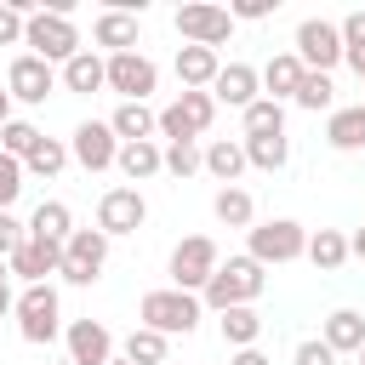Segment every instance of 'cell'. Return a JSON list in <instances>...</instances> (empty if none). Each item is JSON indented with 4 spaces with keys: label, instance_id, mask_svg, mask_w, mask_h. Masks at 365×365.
Listing matches in <instances>:
<instances>
[{
    "label": "cell",
    "instance_id": "obj_1",
    "mask_svg": "<svg viewBox=\"0 0 365 365\" xmlns=\"http://www.w3.org/2000/svg\"><path fill=\"white\" fill-rule=\"evenodd\" d=\"M262 285H268V274H262V262L257 257H228L217 274H211V285L200 291V302L211 308V314H222V308H251L257 297H262Z\"/></svg>",
    "mask_w": 365,
    "mask_h": 365
},
{
    "label": "cell",
    "instance_id": "obj_2",
    "mask_svg": "<svg viewBox=\"0 0 365 365\" xmlns=\"http://www.w3.org/2000/svg\"><path fill=\"white\" fill-rule=\"evenodd\" d=\"M200 314H205V302L194 291H177V285H160V291H148L137 302V325H148L160 336H188L200 325Z\"/></svg>",
    "mask_w": 365,
    "mask_h": 365
},
{
    "label": "cell",
    "instance_id": "obj_3",
    "mask_svg": "<svg viewBox=\"0 0 365 365\" xmlns=\"http://www.w3.org/2000/svg\"><path fill=\"white\" fill-rule=\"evenodd\" d=\"M23 46L34 51V57H46L51 68H63L68 57H80L86 46H80V29H74V17H63V11H34L29 17V29H23Z\"/></svg>",
    "mask_w": 365,
    "mask_h": 365
},
{
    "label": "cell",
    "instance_id": "obj_4",
    "mask_svg": "<svg viewBox=\"0 0 365 365\" xmlns=\"http://www.w3.org/2000/svg\"><path fill=\"white\" fill-rule=\"evenodd\" d=\"M217 268H222V251H217L211 234H188V240H177V245H171V262H165L171 285H177V291H194V297L211 285Z\"/></svg>",
    "mask_w": 365,
    "mask_h": 365
},
{
    "label": "cell",
    "instance_id": "obj_5",
    "mask_svg": "<svg viewBox=\"0 0 365 365\" xmlns=\"http://www.w3.org/2000/svg\"><path fill=\"white\" fill-rule=\"evenodd\" d=\"M245 257H257L262 268L297 262V257H308V228L291 222V217H268V222H257V228L245 234Z\"/></svg>",
    "mask_w": 365,
    "mask_h": 365
},
{
    "label": "cell",
    "instance_id": "obj_6",
    "mask_svg": "<svg viewBox=\"0 0 365 365\" xmlns=\"http://www.w3.org/2000/svg\"><path fill=\"white\" fill-rule=\"evenodd\" d=\"M57 331H63L57 285H51V279H46V285H23V291H17V336L34 342V348H46Z\"/></svg>",
    "mask_w": 365,
    "mask_h": 365
},
{
    "label": "cell",
    "instance_id": "obj_7",
    "mask_svg": "<svg viewBox=\"0 0 365 365\" xmlns=\"http://www.w3.org/2000/svg\"><path fill=\"white\" fill-rule=\"evenodd\" d=\"M217 120V97L211 91H182L177 103L160 108V137L165 143H200V131H211Z\"/></svg>",
    "mask_w": 365,
    "mask_h": 365
},
{
    "label": "cell",
    "instance_id": "obj_8",
    "mask_svg": "<svg viewBox=\"0 0 365 365\" xmlns=\"http://www.w3.org/2000/svg\"><path fill=\"white\" fill-rule=\"evenodd\" d=\"M108 245H114V240H108L103 228H74L68 245H63V268H57V274H63L68 285H97V279H103V262H108Z\"/></svg>",
    "mask_w": 365,
    "mask_h": 365
},
{
    "label": "cell",
    "instance_id": "obj_9",
    "mask_svg": "<svg viewBox=\"0 0 365 365\" xmlns=\"http://www.w3.org/2000/svg\"><path fill=\"white\" fill-rule=\"evenodd\" d=\"M291 51L302 57V68H314V74H331V68L342 63V29H336L331 17H302V23H297V40H291Z\"/></svg>",
    "mask_w": 365,
    "mask_h": 365
},
{
    "label": "cell",
    "instance_id": "obj_10",
    "mask_svg": "<svg viewBox=\"0 0 365 365\" xmlns=\"http://www.w3.org/2000/svg\"><path fill=\"white\" fill-rule=\"evenodd\" d=\"M177 34H182V46H205V51H217V46H228V34H234V17H228V6H177Z\"/></svg>",
    "mask_w": 365,
    "mask_h": 365
},
{
    "label": "cell",
    "instance_id": "obj_11",
    "mask_svg": "<svg viewBox=\"0 0 365 365\" xmlns=\"http://www.w3.org/2000/svg\"><path fill=\"white\" fill-rule=\"evenodd\" d=\"M148 222V200H143V188H103V200H97V228L108 234V240H120V234H137Z\"/></svg>",
    "mask_w": 365,
    "mask_h": 365
},
{
    "label": "cell",
    "instance_id": "obj_12",
    "mask_svg": "<svg viewBox=\"0 0 365 365\" xmlns=\"http://www.w3.org/2000/svg\"><path fill=\"white\" fill-rule=\"evenodd\" d=\"M6 91H11V103H29V108H40V103L57 91V68H51L46 57L23 51V57H11V68H6Z\"/></svg>",
    "mask_w": 365,
    "mask_h": 365
},
{
    "label": "cell",
    "instance_id": "obj_13",
    "mask_svg": "<svg viewBox=\"0 0 365 365\" xmlns=\"http://www.w3.org/2000/svg\"><path fill=\"white\" fill-rule=\"evenodd\" d=\"M160 86V63L143 51H120L108 57V91H120V103H148V91Z\"/></svg>",
    "mask_w": 365,
    "mask_h": 365
},
{
    "label": "cell",
    "instance_id": "obj_14",
    "mask_svg": "<svg viewBox=\"0 0 365 365\" xmlns=\"http://www.w3.org/2000/svg\"><path fill=\"white\" fill-rule=\"evenodd\" d=\"M68 154H74L80 171H108L120 160V137H114L108 120H80L74 137H68Z\"/></svg>",
    "mask_w": 365,
    "mask_h": 365
},
{
    "label": "cell",
    "instance_id": "obj_15",
    "mask_svg": "<svg viewBox=\"0 0 365 365\" xmlns=\"http://www.w3.org/2000/svg\"><path fill=\"white\" fill-rule=\"evenodd\" d=\"M63 342H68V359L74 365H108L114 359V331L103 325V319H68L63 325Z\"/></svg>",
    "mask_w": 365,
    "mask_h": 365
},
{
    "label": "cell",
    "instance_id": "obj_16",
    "mask_svg": "<svg viewBox=\"0 0 365 365\" xmlns=\"http://www.w3.org/2000/svg\"><path fill=\"white\" fill-rule=\"evenodd\" d=\"M63 268V245L57 240H23L17 251H11V279H23V285H46V274H57Z\"/></svg>",
    "mask_w": 365,
    "mask_h": 365
},
{
    "label": "cell",
    "instance_id": "obj_17",
    "mask_svg": "<svg viewBox=\"0 0 365 365\" xmlns=\"http://www.w3.org/2000/svg\"><path fill=\"white\" fill-rule=\"evenodd\" d=\"M211 97L245 114V108L262 97V68H251V63H222V74L211 80Z\"/></svg>",
    "mask_w": 365,
    "mask_h": 365
},
{
    "label": "cell",
    "instance_id": "obj_18",
    "mask_svg": "<svg viewBox=\"0 0 365 365\" xmlns=\"http://www.w3.org/2000/svg\"><path fill=\"white\" fill-rule=\"evenodd\" d=\"M319 342L331 354H359L365 348V314L359 308H331L325 325H319Z\"/></svg>",
    "mask_w": 365,
    "mask_h": 365
},
{
    "label": "cell",
    "instance_id": "obj_19",
    "mask_svg": "<svg viewBox=\"0 0 365 365\" xmlns=\"http://www.w3.org/2000/svg\"><path fill=\"white\" fill-rule=\"evenodd\" d=\"M91 46H103L108 57H120V51H137V17L131 11H97V23H91Z\"/></svg>",
    "mask_w": 365,
    "mask_h": 365
},
{
    "label": "cell",
    "instance_id": "obj_20",
    "mask_svg": "<svg viewBox=\"0 0 365 365\" xmlns=\"http://www.w3.org/2000/svg\"><path fill=\"white\" fill-rule=\"evenodd\" d=\"M302 57L297 51H274L268 63H262V97H274V103H291L297 97V86H302Z\"/></svg>",
    "mask_w": 365,
    "mask_h": 365
},
{
    "label": "cell",
    "instance_id": "obj_21",
    "mask_svg": "<svg viewBox=\"0 0 365 365\" xmlns=\"http://www.w3.org/2000/svg\"><path fill=\"white\" fill-rule=\"evenodd\" d=\"M222 74V57L205 46H177V80L182 91H211V80Z\"/></svg>",
    "mask_w": 365,
    "mask_h": 365
},
{
    "label": "cell",
    "instance_id": "obj_22",
    "mask_svg": "<svg viewBox=\"0 0 365 365\" xmlns=\"http://www.w3.org/2000/svg\"><path fill=\"white\" fill-rule=\"evenodd\" d=\"M245 137H217V143H205V171L222 182V188H234L240 177H245Z\"/></svg>",
    "mask_w": 365,
    "mask_h": 365
},
{
    "label": "cell",
    "instance_id": "obj_23",
    "mask_svg": "<svg viewBox=\"0 0 365 365\" xmlns=\"http://www.w3.org/2000/svg\"><path fill=\"white\" fill-rule=\"evenodd\" d=\"M325 143H331L336 154H359V148H365V103L331 108V120H325Z\"/></svg>",
    "mask_w": 365,
    "mask_h": 365
},
{
    "label": "cell",
    "instance_id": "obj_24",
    "mask_svg": "<svg viewBox=\"0 0 365 365\" xmlns=\"http://www.w3.org/2000/svg\"><path fill=\"white\" fill-rule=\"evenodd\" d=\"M108 125H114V137H120V143H154L160 114H154L148 103H120V108L108 114Z\"/></svg>",
    "mask_w": 365,
    "mask_h": 365
},
{
    "label": "cell",
    "instance_id": "obj_25",
    "mask_svg": "<svg viewBox=\"0 0 365 365\" xmlns=\"http://www.w3.org/2000/svg\"><path fill=\"white\" fill-rule=\"evenodd\" d=\"M211 217H217L222 228H245V234H251V228H257V200H251L240 182H234V188H217V194H211Z\"/></svg>",
    "mask_w": 365,
    "mask_h": 365
},
{
    "label": "cell",
    "instance_id": "obj_26",
    "mask_svg": "<svg viewBox=\"0 0 365 365\" xmlns=\"http://www.w3.org/2000/svg\"><path fill=\"white\" fill-rule=\"evenodd\" d=\"M63 86H68V91H80V97L103 91V86H108V57H97V51L68 57V63H63Z\"/></svg>",
    "mask_w": 365,
    "mask_h": 365
},
{
    "label": "cell",
    "instance_id": "obj_27",
    "mask_svg": "<svg viewBox=\"0 0 365 365\" xmlns=\"http://www.w3.org/2000/svg\"><path fill=\"white\" fill-rule=\"evenodd\" d=\"M29 234H34V240H57V245H68V234H74V211H68L63 200H40V205L29 211Z\"/></svg>",
    "mask_w": 365,
    "mask_h": 365
},
{
    "label": "cell",
    "instance_id": "obj_28",
    "mask_svg": "<svg viewBox=\"0 0 365 365\" xmlns=\"http://www.w3.org/2000/svg\"><path fill=\"white\" fill-rule=\"evenodd\" d=\"M131 182H148V177H160L165 171V148L160 143H120V160H114Z\"/></svg>",
    "mask_w": 365,
    "mask_h": 365
},
{
    "label": "cell",
    "instance_id": "obj_29",
    "mask_svg": "<svg viewBox=\"0 0 365 365\" xmlns=\"http://www.w3.org/2000/svg\"><path fill=\"white\" fill-rule=\"evenodd\" d=\"M308 262H314L319 274H336V268L348 262V234H342V228H314V234H308Z\"/></svg>",
    "mask_w": 365,
    "mask_h": 365
},
{
    "label": "cell",
    "instance_id": "obj_30",
    "mask_svg": "<svg viewBox=\"0 0 365 365\" xmlns=\"http://www.w3.org/2000/svg\"><path fill=\"white\" fill-rule=\"evenodd\" d=\"M217 331H222L228 348H257V336H262V314H257V308H222V314H217Z\"/></svg>",
    "mask_w": 365,
    "mask_h": 365
},
{
    "label": "cell",
    "instance_id": "obj_31",
    "mask_svg": "<svg viewBox=\"0 0 365 365\" xmlns=\"http://www.w3.org/2000/svg\"><path fill=\"white\" fill-rule=\"evenodd\" d=\"M120 354L131 359V365H171L165 354H171V336H160V331H148V325H131V336L120 342Z\"/></svg>",
    "mask_w": 365,
    "mask_h": 365
},
{
    "label": "cell",
    "instance_id": "obj_32",
    "mask_svg": "<svg viewBox=\"0 0 365 365\" xmlns=\"http://www.w3.org/2000/svg\"><path fill=\"white\" fill-rule=\"evenodd\" d=\"M240 125H245V137H285V103L257 97V103L240 114Z\"/></svg>",
    "mask_w": 365,
    "mask_h": 365
},
{
    "label": "cell",
    "instance_id": "obj_33",
    "mask_svg": "<svg viewBox=\"0 0 365 365\" xmlns=\"http://www.w3.org/2000/svg\"><path fill=\"white\" fill-rule=\"evenodd\" d=\"M68 160H74V154H68V143H63V137H40V143L29 148V160H23V171H29V177H46V182H51V177H57V171H63Z\"/></svg>",
    "mask_w": 365,
    "mask_h": 365
},
{
    "label": "cell",
    "instance_id": "obj_34",
    "mask_svg": "<svg viewBox=\"0 0 365 365\" xmlns=\"http://www.w3.org/2000/svg\"><path fill=\"white\" fill-rule=\"evenodd\" d=\"M245 160L257 171H285L291 165V137H245Z\"/></svg>",
    "mask_w": 365,
    "mask_h": 365
},
{
    "label": "cell",
    "instance_id": "obj_35",
    "mask_svg": "<svg viewBox=\"0 0 365 365\" xmlns=\"http://www.w3.org/2000/svg\"><path fill=\"white\" fill-rule=\"evenodd\" d=\"M336 29H342V63L354 74H365V11H348Z\"/></svg>",
    "mask_w": 365,
    "mask_h": 365
},
{
    "label": "cell",
    "instance_id": "obj_36",
    "mask_svg": "<svg viewBox=\"0 0 365 365\" xmlns=\"http://www.w3.org/2000/svg\"><path fill=\"white\" fill-rule=\"evenodd\" d=\"M331 97H336V86H331V74H302V86H297V108H308V114H319V108H331Z\"/></svg>",
    "mask_w": 365,
    "mask_h": 365
},
{
    "label": "cell",
    "instance_id": "obj_37",
    "mask_svg": "<svg viewBox=\"0 0 365 365\" xmlns=\"http://www.w3.org/2000/svg\"><path fill=\"white\" fill-rule=\"evenodd\" d=\"M165 171L177 182H188L194 171H205V148L200 143H165Z\"/></svg>",
    "mask_w": 365,
    "mask_h": 365
},
{
    "label": "cell",
    "instance_id": "obj_38",
    "mask_svg": "<svg viewBox=\"0 0 365 365\" xmlns=\"http://www.w3.org/2000/svg\"><path fill=\"white\" fill-rule=\"evenodd\" d=\"M46 131L34 125V120H11L6 131H0V154H11V160H29V148L40 143Z\"/></svg>",
    "mask_w": 365,
    "mask_h": 365
},
{
    "label": "cell",
    "instance_id": "obj_39",
    "mask_svg": "<svg viewBox=\"0 0 365 365\" xmlns=\"http://www.w3.org/2000/svg\"><path fill=\"white\" fill-rule=\"evenodd\" d=\"M23 160H11V154H0V211H11L17 205V194H23Z\"/></svg>",
    "mask_w": 365,
    "mask_h": 365
},
{
    "label": "cell",
    "instance_id": "obj_40",
    "mask_svg": "<svg viewBox=\"0 0 365 365\" xmlns=\"http://www.w3.org/2000/svg\"><path fill=\"white\" fill-rule=\"evenodd\" d=\"M291 365H336V354H331L319 336H302V342L291 348Z\"/></svg>",
    "mask_w": 365,
    "mask_h": 365
},
{
    "label": "cell",
    "instance_id": "obj_41",
    "mask_svg": "<svg viewBox=\"0 0 365 365\" xmlns=\"http://www.w3.org/2000/svg\"><path fill=\"white\" fill-rule=\"evenodd\" d=\"M23 29H29V17L11 0H0V46H23Z\"/></svg>",
    "mask_w": 365,
    "mask_h": 365
},
{
    "label": "cell",
    "instance_id": "obj_42",
    "mask_svg": "<svg viewBox=\"0 0 365 365\" xmlns=\"http://www.w3.org/2000/svg\"><path fill=\"white\" fill-rule=\"evenodd\" d=\"M23 240H29V222H17L11 211H0V257H6V262H11V251H17Z\"/></svg>",
    "mask_w": 365,
    "mask_h": 365
},
{
    "label": "cell",
    "instance_id": "obj_43",
    "mask_svg": "<svg viewBox=\"0 0 365 365\" xmlns=\"http://www.w3.org/2000/svg\"><path fill=\"white\" fill-rule=\"evenodd\" d=\"M268 11H274L268 0H240V6H228V17H234V23H262Z\"/></svg>",
    "mask_w": 365,
    "mask_h": 365
},
{
    "label": "cell",
    "instance_id": "obj_44",
    "mask_svg": "<svg viewBox=\"0 0 365 365\" xmlns=\"http://www.w3.org/2000/svg\"><path fill=\"white\" fill-rule=\"evenodd\" d=\"M228 365H274V359H268L262 348H234V354H228Z\"/></svg>",
    "mask_w": 365,
    "mask_h": 365
},
{
    "label": "cell",
    "instance_id": "obj_45",
    "mask_svg": "<svg viewBox=\"0 0 365 365\" xmlns=\"http://www.w3.org/2000/svg\"><path fill=\"white\" fill-rule=\"evenodd\" d=\"M6 314H17V297H11V279L0 285V319H6Z\"/></svg>",
    "mask_w": 365,
    "mask_h": 365
},
{
    "label": "cell",
    "instance_id": "obj_46",
    "mask_svg": "<svg viewBox=\"0 0 365 365\" xmlns=\"http://www.w3.org/2000/svg\"><path fill=\"white\" fill-rule=\"evenodd\" d=\"M11 120H17V114H11V91H6V86H0V131H6V125H11Z\"/></svg>",
    "mask_w": 365,
    "mask_h": 365
},
{
    "label": "cell",
    "instance_id": "obj_47",
    "mask_svg": "<svg viewBox=\"0 0 365 365\" xmlns=\"http://www.w3.org/2000/svg\"><path fill=\"white\" fill-rule=\"evenodd\" d=\"M6 279H11V262H6V257H0V285H6Z\"/></svg>",
    "mask_w": 365,
    "mask_h": 365
},
{
    "label": "cell",
    "instance_id": "obj_48",
    "mask_svg": "<svg viewBox=\"0 0 365 365\" xmlns=\"http://www.w3.org/2000/svg\"><path fill=\"white\" fill-rule=\"evenodd\" d=\"M108 365H131V359H125V354H114V359H108Z\"/></svg>",
    "mask_w": 365,
    "mask_h": 365
},
{
    "label": "cell",
    "instance_id": "obj_49",
    "mask_svg": "<svg viewBox=\"0 0 365 365\" xmlns=\"http://www.w3.org/2000/svg\"><path fill=\"white\" fill-rule=\"evenodd\" d=\"M359 365H365V348H359Z\"/></svg>",
    "mask_w": 365,
    "mask_h": 365
},
{
    "label": "cell",
    "instance_id": "obj_50",
    "mask_svg": "<svg viewBox=\"0 0 365 365\" xmlns=\"http://www.w3.org/2000/svg\"><path fill=\"white\" fill-rule=\"evenodd\" d=\"M57 365H74V359H57Z\"/></svg>",
    "mask_w": 365,
    "mask_h": 365
},
{
    "label": "cell",
    "instance_id": "obj_51",
    "mask_svg": "<svg viewBox=\"0 0 365 365\" xmlns=\"http://www.w3.org/2000/svg\"><path fill=\"white\" fill-rule=\"evenodd\" d=\"M359 86H365V74H359Z\"/></svg>",
    "mask_w": 365,
    "mask_h": 365
}]
</instances>
